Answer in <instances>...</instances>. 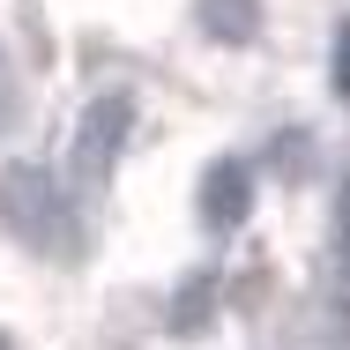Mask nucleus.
<instances>
[{
  "label": "nucleus",
  "mask_w": 350,
  "mask_h": 350,
  "mask_svg": "<svg viewBox=\"0 0 350 350\" xmlns=\"http://www.w3.org/2000/svg\"><path fill=\"white\" fill-rule=\"evenodd\" d=\"M343 276H350V194H343Z\"/></svg>",
  "instance_id": "nucleus-7"
},
{
  "label": "nucleus",
  "mask_w": 350,
  "mask_h": 350,
  "mask_svg": "<svg viewBox=\"0 0 350 350\" xmlns=\"http://www.w3.org/2000/svg\"><path fill=\"white\" fill-rule=\"evenodd\" d=\"M0 350H15V343H8V336H0Z\"/></svg>",
  "instance_id": "nucleus-8"
},
{
  "label": "nucleus",
  "mask_w": 350,
  "mask_h": 350,
  "mask_svg": "<svg viewBox=\"0 0 350 350\" xmlns=\"http://www.w3.org/2000/svg\"><path fill=\"white\" fill-rule=\"evenodd\" d=\"M8 112H15V82H8V68H0V127H8Z\"/></svg>",
  "instance_id": "nucleus-6"
},
{
  "label": "nucleus",
  "mask_w": 350,
  "mask_h": 350,
  "mask_svg": "<svg viewBox=\"0 0 350 350\" xmlns=\"http://www.w3.org/2000/svg\"><path fill=\"white\" fill-rule=\"evenodd\" d=\"M127 127H135V105H127V97H97V105L82 112V127H75V179H82V187H97V179L120 164Z\"/></svg>",
  "instance_id": "nucleus-2"
},
{
  "label": "nucleus",
  "mask_w": 350,
  "mask_h": 350,
  "mask_svg": "<svg viewBox=\"0 0 350 350\" xmlns=\"http://www.w3.org/2000/svg\"><path fill=\"white\" fill-rule=\"evenodd\" d=\"M336 97H350V23L336 30Z\"/></svg>",
  "instance_id": "nucleus-5"
},
{
  "label": "nucleus",
  "mask_w": 350,
  "mask_h": 350,
  "mask_svg": "<svg viewBox=\"0 0 350 350\" xmlns=\"http://www.w3.org/2000/svg\"><path fill=\"white\" fill-rule=\"evenodd\" d=\"M254 23H261V8H254V0H202V30L224 38V45H231V38H246Z\"/></svg>",
  "instance_id": "nucleus-4"
},
{
  "label": "nucleus",
  "mask_w": 350,
  "mask_h": 350,
  "mask_svg": "<svg viewBox=\"0 0 350 350\" xmlns=\"http://www.w3.org/2000/svg\"><path fill=\"white\" fill-rule=\"evenodd\" d=\"M202 216H209V224L246 216V164H216V172H209V187H202Z\"/></svg>",
  "instance_id": "nucleus-3"
},
{
  "label": "nucleus",
  "mask_w": 350,
  "mask_h": 350,
  "mask_svg": "<svg viewBox=\"0 0 350 350\" xmlns=\"http://www.w3.org/2000/svg\"><path fill=\"white\" fill-rule=\"evenodd\" d=\"M0 216L30 246H53V231H60V179L45 164H8L0 172Z\"/></svg>",
  "instance_id": "nucleus-1"
}]
</instances>
